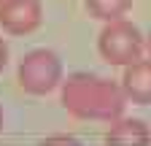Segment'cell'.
<instances>
[{"instance_id":"7c38bea8","label":"cell","mask_w":151,"mask_h":146,"mask_svg":"<svg viewBox=\"0 0 151 146\" xmlns=\"http://www.w3.org/2000/svg\"><path fill=\"white\" fill-rule=\"evenodd\" d=\"M148 54H151V33H148Z\"/></svg>"},{"instance_id":"30bf717a","label":"cell","mask_w":151,"mask_h":146,"mask_svg":"<svg viewBox=\"0 0 151 146\" xmlns=\"http://www.w3.org/2000/svg\"><path fill=\"white\" fill-rule=\"evenodd\" d=\"M8 3H14V0H0V8H3V6H8Z\"/></svg>"},{"instance_id":"3957f363","label":"cell","mask_w":151,"mask_h":146,"mask_svg":"<svg viewBox=\"0 0 151 146\" xmlns=\"http://www.w3.org/2000/svg\"><path fill=\"white\" fill-rule=\"evenodd\" d=\"M19 87L30 95H49L62 84V62L49 49H32L19 62Z\"/></svg>"},{"instance_id":"8fae6325","label":"cell","mask_w":151,"mask_h":146,"mask_svg":"<svg viewBox=\"0 0 151 146\" xmlns=\"http://www.w3.org/2000/svg\"><path fill=\"white\" fill-rule=\"evenodd\" d=\"M0 130H3V108H0Z\"/></svg>"},{"instance_id":"9c48e42d","label":"cell","mask_w":151,"mask_h":146,"mask_svg":"<svg viewBox=\"0 0 151 146\" xmlns=\"http://www.w3.org/2000/svg\"><path fill=\"white\" fill-rule=\"evenodd\" d=\"M6 62H8V46H6V41H3V38H0V73H3Z\"/></svg>"},{"instance_id":"5b68a950","label":"cell","mask_w":151,"mask_h":146,"mask_svg":"<svg viewBox=\"0 0 151 146\" xmlns=\"http://www.w3.org/2000/svg\"><path fill=\"white\" fill-rule=\"evenodd\" d=\"M122 89L129 103L148 106L151 103V60H138L124 68Z\"/></svg>"},{"instance_id":"ba28073f","label":"cell","mask_w":151,"mask_h":146,"mask_svg":"<svg viewBox=\"0 0 151 146\" xmlns=\"http://www.w3.org/2000/svg\"><path fill=\"white\" fill-rule=\"evenodd\" d=\"M43 146H78L73 135H51V138H43Z\"/></svg>"},{"instance_id":"8992f818","label":"cell","mask_w":151,"mask_h":146,"mask_svg":"<svg viewBox=\"0 0 151 146\" xmlns=\"http://www.w3.org/2000/svg\"><path fill=\"white\" fill-rule=\"evenodd\" d=\"M108 146H148L151 130L140 119H116L111 122V130L105 133Z\"/></svg>"},{"instance_id":"277c9868","label":"cell","mask_w":151,"mask_h":146,"mask_svg":"<svg viewBox=\"0 0 151 146\" xmlns=\"http://www.w3.org/2000/svg\"><path fill=\"white\" fill-rule=\"evenodd\" d=\"M43 19L41 0H14L0 8V27L11 35H27Z\"/></svg>"},{"instance_id":"6da1fadb","label":"cell","mask_w":151,"mask_h":146,"mask_svg":"<svg viewBox=\"0 0 151 146\" xmlns=\"http://www.w3.org/2000/svg\"><path fill=\"white\" fill-rule=\"evenodd\" d=\"M62 106L76 119L116 122L124 114L127 95L111 79H100L92 73H73L62 81Z\"/></svg>"},{"instance_id":"7a4b0ae2","label":"cell","mask_w":151,"mask_h":146,"mask_svg":"<svg viewBox=\"0 0 151 146\" xmlns=\"http://www.w3.org/2000/svg\"><path fill=\"white\" fill-rule=\"evenodd\" d=\"M97 49H100V57L108 65H124L127 68L132 62L143 60V35L127 19L108 22L97 38Z\"/></svg>"},{"instance_id":"52a82bcc","label":"cell","mask_w":151,"mask_h":146,"mask_svg":"<svg viewBox=\"0 0 151 146\" xmlns=\"http://www.w3.org/2000/svg\"><path fill=\"white\" fill-rule=\"evenodd\" d=\"M86 3V11L100 22H119L122 16L129 11L132 0H84Z\"/></svg>"}]
</instances>
